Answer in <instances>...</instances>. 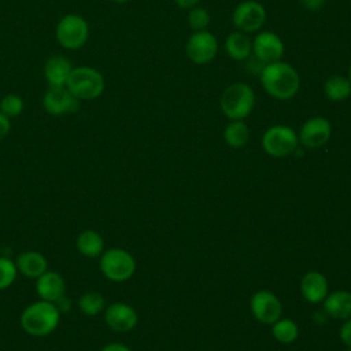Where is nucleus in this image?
<instances>
[{"label":"nucleus","mask_w":351,"mask_h":351,"mask_svg":"<svg viewBox=\"0 0 351 351\" xmlns=\"http://www.w3.org/2000/svg\"><path fill=\"white\" fill-rule=\"evenodd\" d=\"M99 269L107 280L122 282L134 274L136 261L126 250L114 247L104 250L99 256Z\"/></svg>","instance_id":"nucleus-5"},{"label":"nucleus","mask_w":351,"mask_h":351,"mask_svg":"<svg viewBox=\"0 0 351 351\" xmlns=\"http://www.w3.org/2000/svg\"><path fill=\"white\" fill-rule=\"evenodd\" d=\"M138 317L136 310L122 302H115L104 308V322L114 332H128L137 325Z\"/></svg>","instance_id":"nucleus-11"},{"label":"nucleus","mask_w":351,"mask_h":351,"mask_svg":"<svg viewBox=\"0 0 351 351\" xmlns=\"http://www.w3.org/2000/svg\"><path fill=\"white\" fill-rule=\"evenodd\" d=\"M273 336L281 343H292L298 337V326L291 319H277L273 324Z\"/></svg>","instance_id":"nucleus-25"},{"label":"nucleus","mask_w":351,"mask_h":351,"mask_svg":"<svg viewBox=\"0 0 351 351\" xmlns=\"http://www.w3.org/2000/svg\"><path fill=\"white\" fill-rule=\"evenodd\" d=\"M298 136L293 129L285 125H276L267 129L262 137L263 149L271 156H287L295 151Z\"/></svg>","instance_id":"nucleus-7"},{"label":"nucleus","mask_w":351,"mask_h":351,"mask_svg":"<svg viewBox=\"0 0 351 351\" xmlns=\"http://www.w3.org/2000/svg\"><path fill=\"white\" fill-rule=\"evenodd\" d=\"M25 108L23 99L18 93H7L0 100V111L10 119L16 118Z\"/></svg>","instance_id":"nucleus-26"},{"label":"nucleus","mask_w":351,"mask_h":351,"mask_svg":"<svg viewBox=\"0 0 351 351\" xmlns=\"http://www.w3.org/2000/svg\"><path fill=\"white\" fill-rule=\"evenodd\" d=\"M324 308L328 315L336 319L351 318V292L336 291L330 293L324 302Z\"/></svg>","instance_id":"nucleus-20"},{"label":"nucleus","mask_w":351,"mask_h":351,"mask_svg":"<svg viewBox=\"0 0 351 351\" xmlns=\"http://www.w3.org/2000/svg\"><path fill=\"white\" fill-rule=\"evenodd\" d=\"M223 137L225 141L233 147V148H241L247 144L248 137H250V132L247 125L239 119V121H233L232 123H229L223 132Z\"/></svg>","instance_id":"nucleus-24"},{"label":"nucleus","mask_w":351,"mask_h":351,"mask_svg":"<svg viewBox=\"0 0 351 351\" xmlns=\"http://www.w3.org/2000/svg\"><path fill=\"white\" fill-rule=\"evenodd\" d=\"M114 3H118V4H123V3H126V1H129V0H112Z\"/></svg>","instance_id":"nucleus-34"},{"label":"nucleus","mask_w":351,"mask_h":351,"mask_svg":"<svg viewBox=\"0 0 351 351\" xmlns=\"http://www.w3.org/2000/svg\"><path fill=\"white\" fill-rule=\"evenodd\" d=\"M348 77H350V78H348V80H350V82H351V66H350V71H348Z\"/></svg>","instance_id":"nucleus-35"},{"label":"nucleus","mask_w":351,"mask_h":351,"mask_svg":"<svg viewBox=\"0 0 351 351\" xmlns=\"http://www.w3.org/2000/svg\"><path fill=\"white\" fill-rule=\"evenodd\" d=\"M346 351H351V347H350V348H348V350H346Z\"/></svg>","instance_id":"nucleus-36"},{"label":"nucleus","mask_w":351,"mask_h":351,"mask_svg":"<svg viewBox=\"0 0 351 351\" xmlns=\"http://www.w3.org/2000/svg\"><path fill=\"white\" fill-rule=\"evenodd\" d=\"M255 106V93L252 88L243 82L228 86L221 96L222 112L234 121L243 119L251 114Z\"/></svg>","instance_id":"nucleus-4"},{"label":"nucleus","mask_w":351,"mask_h":351,"mask_svg":"<svg viewBox=\"0 0 351 351\" xmlns=\"http://www.w3.org/2000/svg\"><path fill=\"white\" fill-rule=\"evenodd\" d=\"M217 38L207 30L193 33L186 43V55L196 64H204L217 55Z\"/></svg>","instance_id":"nucleus-10"},{"label":"nucleus","mask_w":351,"mask_h":351,"mask_svg":"<svg viewBox=\"0 0 351 351\" xmlns=\"http://www.w3.org/2000/svg\"><path fill=\"white\" fill-rule=\"evenodd\" d=\"M261 82L265 90L278 100L292 99L300 86L296 70L285 62H273L263 66L261 71Z\"/></svg>","instance_id":"nucleus-1"},{"label":"nucleus","mask_w":351,"mask_h":351,"mask_svg":"<svg viewBox=\"0 0 351 351\" xmlns=\"http://www.w3.org/2000/svg\"><path fill=\"white\" fill-rule=\"evenodd\" d=\"M100 351H130V348L122 343H108Z\"/></svg>","instance_id":"nucleus-31"},{"label":"nucleus","mask_w":351,"mask_h":351,"mask_svg":"<svg viewBox=\"0 0 351 351\" xmlns=\"http://www.w3.org/2000/svg\"><path fill=\"white\" fill-rule=\"evenodd\" d=\"M300 291L307 302L319 303L326 298L328 293L326 278L318 271H310L302 278Z\"/></svg>","instance_id":"nucleus-18"},{"label":"nucleus","mask_w":351,"mask_h":351,"mask_svg":"<svg viewBox=\"0 0 351 351\" xmlns=\"http://www.w3.org/2000/svg\"><path fill=\"white\" fill-rule=\"evenodd\" d=\"M340 337L343 343L348 347H351V319H348L340 329Z\"/></svg>","instance_id":"nucleus-30"},{"label":"nucleus","mask_w":351,"mask_h":351,"mask_svg":"<svg viewBox=\"0 0 351 351\" xmlns=\"http://www.w3.org/2000/svg\"><path fill=\"white\" fill-rule=\"evenodd\" d=\"M11 130V119L0 111V141L8 136Z\"/></svg>","instance_id":"nucleus-29"},{"label":"nucleus","mask_w":351,"mask_h":351,"mask_svg":"<svg viewBox=\"0 0 351 351\" xmlns=\"http://www.w3.org/2000/svg\"><path fill=\"white\" fill-rule=\"evenodd\" d=\"M330 137V123L322 117L307 119L299 132L300 143L307 148H319Z\"/></svg>","instance_id":"nucleus-13"},{"label":"nucleus","mask_w":351,"mask_h":351,"mask_svg":"<svg viewBox=\"0 0 351 351\" xmlns=\"http://www.w3.org/2000/svg\"><path fill=\"white\" fill-rule=\"evenodd\" d=\"M251 311L262 324H274L281 315V303L269 291H258L251 298Z\"/></svg>","instance_id":"nucleus-12"},{"label":"nucleus","mask_w":351,"mask_h":351,"mask_svg":"<svg viewBox=\"0 0 351 351\" xmlns=\"http://www.w3.org/2000/svg\"><path fill=\"white\" fill-rule=\"evenodd\" d=\"M324 92L332 101H340L350 96L351 82L341 75H332L324 84Z\"/></svg>","instance_id":"nucleus-23"},{"label":"nucleus","mask_w":351,"mask_h":351,"mask_svg":"<svg viewBox=\"0 0 351 351\" xmlns=\"http://www.w3.org/2000/svg\"><path fill=\"white\" fill-rule=\"evenodd\" d=\"M36 292L40 299L56 303L66 296V281L58 271L47 270L36 278Z\"/></svg>","instance_id":"nucleus-15"},{"label":"nucleus","mask_w":351,"mask_h":351,"mask_svg":"<svg viewBox=\"0 0 351 351\" xmlns=\"http://www.w3.org/2000/svg\"><path fill=\"white\" fill-rule=\"evenodd\" d=\"M67 89L81 100H95L104 92L103 74L90 66H77L73 69L67 84Z\"/></svg>","instance_id":"nucleus-3"},{"label":"nucleus","mask_w":351,"mask_h":351,"mask_svg":"<svg viewBox=\"0 0 351 351\" xmlns=\"http://www.w3.org/2000/svg\"><path fill=\"white\" fill-rule=\"evenodd\" d=\"M44 110L55 117L74 114L80 108V100L67 86H49L43 96Z\"/></svg>","instance_id":"nucleus-8"},{"label":"nucleus","mask_w":351,"mask_h":351,"mask_svg":"<svg viewBox=\"0 0 351 351\" xmlns=\"http://www.w3.org/2000/svg\"><path fill=\"white\" fill-rule=\"evenodd\" d=\"M73 69L70 59L56 53L45 60L43 71L49 86H66Z\"/></svg>","instance_id":"nucleus-16"},{"label":"nucleus","mask_w":351,"mask_h":351,"mask_svg":"<svg viewBox=\"0 0 351 351\" xmlns=\"http://www.w3.org/2000/svg\"><path fill=\"white\" fill-rule=\"evenodd\" d=\"M18 276L15 262L7 256H0V291L11 287Z\"/></svg>","instance_id":"nucleus-27"},{"label":"nucleus","mask_w":351,"mask_h":351,"mask_svg":"<svg viewBox=\"0 0 351 351\" xmlns=\"http://www.w3.org/2000/svg\"><path fill=\"white\" fill-rule=\"evenodd\" d=\"M199 0H176L177 5L181 8H192L197 4Z\"/></svg>","instance_id":"nucleus-33"},{"label":"nucleus","mask_w":351,"mask_h":351,"mask_svg":"<svg viewBox=\"0 0 351 351\" xmlns=\"http://www.w3.org/2000/svg\"><path fill=\"white\" fill-rule=\"evenodd\" d=\"M18 274H22L27 278H37L44 271L48 270V261L47 258L38 251H23L18 254L16 259L14 261Z\"/></svg>","instance_id":"nucleus-17"},{"label":"nucleus","mask_w":351,"mask_h":351,"mask_svg":"<svg viewBox=\"0 0 351 351\" xmlns=\"http://www.w3.org/2000/svg\"><path fill=\"white\" fill-rule=\"evenodd\" d=\"M60 311L55 303L37 300L26 306L19 315L21 328L33 337L51 335L59 325Z\"/></svg>","instance_id":"nucleus-2"},{"label":"nucleus","mask_w":351,"mask_h":351,"mask_svg":"<svg viewBox=\"0 0 351 351\" xmlns=\"http://www.w3.org/2000/svg\"><path fill=\"white\" fill-rule=\"evenodd\" d=\"M58 43L70 51L82 48L89 38V25L78 14H67L59 19L55 29Z\"/></svg>","instance_id":"nucleus-6"},{"label":"nucleus","mask_w":351,"mask_h":351,"mask_svg":"<svg viewBox=\"0 0 351 351\" xmlns=\"http://www.w3.org/2000/svg\"><path fill=\"white\" fill-rule=\"evenodd\" d=\"M75 247L82 256L97 258L104 251V240L99 232L93 229H85L77 236Z\"/></svg>","instance_id":"nucleus-19"},{"label":"nucleus","mask_w":351,"mask_h":351,"mask_svg":"<svg viewBox=\"0 0 351 351\" xmlns=\"http://www.w3.org/2000/svg\"><path fill=\"white\" fill-rule=\"evenodd\" d=\"M78 310L86 317H95L106 308V299L101 293L95 291L84 292L77 302Z\"/></svg>","instance_id":"nucleus-22"},{"label":"nucleus","mask_w":351,"mask_h":351,"mask_svg":"<svg viewBox=\"0 0 351 351\" xmlns=\"http://www.w3.org/2000/svg\"><path fill=\"white\" fill-rule=\"evenodd\" d=\"M252 49L256 59H259L261 63L267 64L280 60L284 53V44L276 33L262 32L255 37Z\"/></svg>","instance_id":"nucleus-14"},{"label":"nucleus","mask_w":351,"mask_h":351,"mask_svg":"<svg viewBox=\"0 0 351 351\" xmlns=\"http://www.w3.org/2000/svg\"><path fill=\"white\" fill-rule=\"evenodd\" d=\"M210 22V15L204 8H192L188 14V25L191 29L199 32L204 30Z\"/></svg>","instance_id":"nucleus-28"},{"label":"nucleus","mask_w":351,"mask_h":351,"mask_svg":"<svg viewBox=\"0 0 351 351\" xmlns=\"http://www.w3.org/2000/svg\"><path fill=\"white\" fill-rule=\"evenodd\" d=\"M266 19V11L262 4L254 0L240 3L233 11V25L243 33L256 32Z\"/></svg>","instance_id":"nucleus-9"},{"label":"nucleus","mask_w":351,"mask_h":351,"mask_svg":"<svg viewBox=\"0 0 351 351\" xmlns=\"http://www.w3.org/2000/svg\"><path fill=\"white\" fill-rule=\"evenodd\" d=\"M226 52L228 55L234 60H244L250 56V52L252 49V44L247 34L243 32H234L230 33L226 38Z\"/></svg>","instance_id":"nucleus-21"},{"label":"nucleus","mask_w":351,"mask_h":351,"mask_svg":"<svg viewBox=\"0 0 351 351\" xmlns=\"http://www.w3.org/2000/svg\"><path fill=\"white\" fill-rule=\"evenodd\" d=\"M302 3H303V5H304L307 10H310V11H317V10H319V8L324 5L325 0H302Z\"/></svg>","instance_id":"nucleus-32"}]
</instances>
